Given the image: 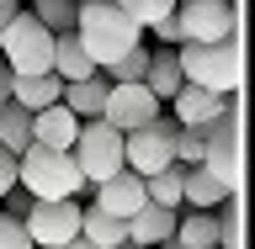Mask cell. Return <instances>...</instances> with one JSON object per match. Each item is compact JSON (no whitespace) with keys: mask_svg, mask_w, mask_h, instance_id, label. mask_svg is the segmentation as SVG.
I'll return each mask as SVG.
<instances>
[{"mask_svg":"<svg viewBox=\"0 0 255 249\" xmlns=\"http://www.w3.org/2000/svg\"><path fill=\"white\" fill-rule=\"evenodd\" d=\"M75 37H80V48L91 53L96 69H107V64L123 59L133 43H143V27L128 11H117L112 0H85L75 11Z\"/></svg>","mask_w":255,"mask_h":249,"instance_id":"6da1fadb","label":"cell"},{"mask_svg":"<svg viewBox=\"0 0 255 249\" xmlns=\"http://www.w3.org/2000/svg\"><path fill=\"white\" fill-rule=\"evenodd\" d=\"M16 186L27 191L32 202H59V196H80L85 191V175L75 170V159L64 149L32 143V149L16 154Z\"/></svg>","mask_w":255,"mask_h":249,"instance_id":"7a4b0ae2","label":"cell"},{"mask_svg":"<svg viewBox=\"0 0 255 249\" xmlns=\"http://www.w3.org/2000/svg\"><path fill=\"white\" fill-rule=\"evenodd\" d=\"M175 59H181V80L186 85H202L213 95H234L239 90V43H175Z\"/></svg>","mask_w":255,"mask_h":249,"instance_id":"3957f363","label":"cell"},{"mask_svg":"<svg viewBox=\"0 0 255 249\" xmlns=\"http://www.w3.org/2000/svg\"><path fill=\"white\" fill-rule=\"evenodd\" d=\"M0 59L11 75H48L53 69V32L32 11H16L11 27L0 32Z\"/></svg>","mask_w":255,"mask_h":249,"instance_id":"277c9868","label":"cell"},{"mask_svg":"<svg viewBox=\"0 0 255 249\" xmlns=\"http://www.w3.org/2000/svg\"><path fill=\"white\" fill-rule=\"evenodd\" d=\"M69 159H75V170L85 175V186H101L107 175L128 170L123 165V133L107 127L101 117H91V122H80L75 143H69Z\"/></svg>","mask_w":255,"mask_h":249,"instance_id":"5b68a950","label":"cell"},{"mask_svg":"<svg viewBox=\"0 0 255 249\" xmlns=\"http://www.w3.org/2000/svg\"><path fill=\"white\" fill-rule=\"evenodd\" d=\"M123 165L133 175H154L175 165V122L170 117H154V122L123 133Z\"/></svg>","mask_w":255,"mask_h":249,"instance_id":"8992f818","label":"cell"},{"mask_svg":"<svg viewBox=\"0 0 255 249\" xmlns=\"http://www.w3.org/2000/svg\"><path fill=\"white\" fill-rule=\"evenodd\" d=\"M197 165H202L229 196L239 191V122H234V111L202 122V159H197Z\"/></svg>","mask_w":255,"mask_h":249,"instance_id":"52a82bcc","label":"cell"},{"mask_svg":"<svg viewBox=\"0 0 255 249\" xmlns=\"http://www.w3.org/2000/svg\"><path fill=\"white\" fill-rule=\"evenodd\" d=\"M175 21L186 43H229L239 32V5L234 0H175Z\"/></svg>","mask_w":255,"mask_h":249,"instance_id":"ba28073f","label":"cell"},{"mask_svg":"<svg viewBox=\"0 0 255 249\" xmlns=\"http://www.w3.org/2000/svg\"><path fill=\"white\" fill-rule=\"evenodd\" d=\"M80 196H59V202H27L21 223H27V239L37 249H59L80 234Z\"/></svg>","mask_w":255,"mask_h":249,"instance_id":"9c48e42d","label":"cell"},{"mask_svg":"<svg viewBox=\"0 0 255 249\" xmlns=\"http://www.w3.org/2000/svg\"><path fill=\"white\" fill-rule=\"evenodd\" d=\"M154 117H165V106L149 95L143 80H133V85H107V106H101V122H107V127L133 133V127L154 122Z\"/></svg>","mask_w":255,"mask_h":249,"instance_id":"30bf717a","label":"cell"},{"mask_svg":"<svg viewBox=\"0 0 255 249\" xmlns=\"http://www.w3.org/2000/svg\"><path fill=\"white\" fill-rule=\"evenodd\" d=\"M149 202V196H143V175H133V170H117V175H107V180H101V186H96V212H112V218H133V212H138V207Z\"/></svg>","mask_w":255,"mask_h":249,"instance_id":"8fae6325","label":"cell"},{"mask_svg":"<svg viewBox=\"0 0 255 249\" xmlns=\"http://www.w3.org/2000/svg\"><path fill=\"white\" fill-rule=\"evenodd\" d=\"M165 106H170L175 127H202V122H213V117H223V111H234L229 95H213V90H202V85H181Z\"/></svg>","mask_w":255,"mask_h":249,"instance_id":"7c38bea8","label":"cell"},{"mask_svg":"<svg viewBox=\"0 0 255 249\" xmlns=\"http://www.w3.org/2000/svg\"><path fill=\"white\" fill-rule=\"evenodd\" d=\"M75 133H80V117L64 106V101H53V106H43V111H32V143H43V149H64V154H69Z\"/></svg>","mask_w":255,"mask_h":249,"instance_id":"4fadbf2b","label":"cell"},{"mask_svg":"<svg viewBox=\"0 0 255 249\" xmlns=\"http://www.w3.org/2000/svg\"><path fill=\"white\" fill-rule=\"evenodd\" d=\"M175 218L181 212H170V207H154V202H143L133 218H128V244L133 249H159L165 239L175 234Z\"/></svg>","mask_w":255,"mask_h":249,"instance_id":"5bb4252c","label":"cell"},{"mask_svg":"<svg viewBox=\"0 0 255 249\" xmlns=\"http://www.w3.org/2000/svg\"><path fill=\"white\" fill-rule=\"evenodd\" d=\"M229 202V191L202 170V165H181V207H197V212H218Z\"/></svg>","mask_w":255,"mask_h":249,"instance_id":"9a60e30c","label":"cell"},{"mask_svg":"<svg viewBox=\"0 0 255 249\" xmlns=\"http://www.w3.org/2000/svg\"><path fill=\"white\" fill-rule=\"evenodd\" d=\"M143 85H149V95H154L159 106L170 101L186 80H181V59H175V48H149V69H143Z\"/></svg>","mask_w":255,"mask_h":249,"instance_id":"2e32d148","label":"cell"},{"mask_svg":"<svg viewBox=\"0 0 255 249\" xmlns=\"http://www.w3.org/2000/svg\"><path fill=\"white\" fill-rule=\"evenodd\" d=\"M59 95H64V80L53 75V69H48V75H16L11 80V101L21 111H43V106H53Z\"/></svg>","mask_w":255,"mask_h":249,"instance_id":"e0dca14e","label":"cell"},{"mask_svg":"<svg viewBox=\"0 0 255 249\" xmlns=\"http://www.w3.org/2000/svg\"><path fill=\"white\" fill-rule=\"evenodd\" d=\"M64 106L75 111L80 122H91V117H101V106H107V75L96 69L91 80H64Z\"/></svg>","mask_w":255,"mask_h":249,"instance_id":"ac0fdd59","label":"cell"},{"mask_svg":"<svg viewBox=\"0 0 255 249\" xmlns=\"http://www.w3.org/2000/svg\"><path fill=\"white\" fill-rule=\"evenodd\" d=\"M53 75H59V80H91L96 75L91 53L80 48L75 32H59V37H53Z\"/></svg>","mask_w":255,"mask_h":249,"instance_id":"d6986e66","label":"cell"},{"mask_svg":"<svg viewBox=\"0 0 255 249\" xmlns=\"http://www.w3.org/2000/svg\"><path fill=\"white\" fill-rule=\"evenodd\" d=\"M80 239H91L96 249H123V244H128V223L112 218V212L85 207V212H80Z\"/></svg>","mask_w":255,"mask_h":249,"instance_id":"ffe728a7","label":"cell"},{"mask_svg":"<svg viewBox=\"0 0 255 249\" xmlns=\"http://www.w3.org/2000/svg\"><path fill=\"white\" fill-rule=\"evenodd\" d=\"M175 239L186 249H218V218H213V212H197V207H181Z\"/></svg>","mask_w":255,"mask_h":249,"instance_id":"44dd1931","label":"cell"},{"mask_svg":"<svg viewBox=\"0 0 255 249\" xmlns=\"http://www.w3.org/2000/svg\"><path fill=\"white\" fill-rule=\"evenodd\" d=\"M0 149H11V154L32 149V111H21L16 101L0 106Z\"/></svg>","mask_w":255,"mask_h":249,"instance_id":"7402d4cb","label":"cell"},{"mask_svg":"<svg viewBox=\"0 0 255 249\" xmlns=\"http://www.w3.org/2000/svg\"><path fill=\"white\" fill-rule=\"evenodd\" d=\"M143 196H149L154 207H170V212H181V165L143 175Z\"/></svg>","mask_w":255,"mask_h":249,"instance_id":"603a6c76","label":"cell"},{"mask_svg":"<svg viewBox=\"0 0 255 249\" xmlns=\"http://www.w3.org/2000/svg\"><path fill=\"white\" fill-rule=\"evenodd\" d=\"M21 11H32L53 37H59V32H75V11H80V5H75V0H27Z\"/></svg>","mask_w":255,"mask_h":249,"instance_id":"cb8c5ba5","label":"cell"},{"mask_svg":"<svg viewBox=\"0 0 255 249\" xmlns=\"http://www.w3.org/2000/svg\"><path fill=\"white\" fill-rule=\"evenodd\" d=\"M143 69H149V43H133L123 59H112L101 75H107V85H133V80H143Z\"/></svg>","mask_w":255,"mask_h":249,"instance_id":"d4e9b609","label":"cell"},{"mask_svg":"<svg viewBox=\"0 0 255 249\" xmlns=\"http://www.w3.org/2000/svg\"><path fill=\"white\" fill-rule=\"evenodd\" d=\"M213 218H218V249H239V244H245V223H239V202H234V196H229Z\"/></svg>","mask_w":255,"mask_h":249,"instance_id":"484cf974","label":"cell"},{"mask_svg":"<svg viewBox=\"0 0 255 249\" xmlns=\"http://www.w3.org/2000/svg\"><path fill=\"white\" fill-rule=\"evenodd\" d=\"M112 5H117V11H128L143 32L154 27L159 16H170V11H175V0H112Z\"/></svg>","mask_w":255,"mask_h":249,"instance_id":"4316f807","label":"cell"},{"mask_svg":"<svg viewBox=\"0 0 255 249\" xmlns=\"http://www.w3.org/2000/svg\"><path fill=\"white\" fill-rule=\"evenodd\" d=\"M0 249H37L27 239V223L16 218V212H0Z\"/></svg>","mask_w":255,"mask_h":249,"instance_id":"83f0119b","label":"cell"},{"mask_svg":"<svg viewBox=\"0 0 255 249\" xmlns=\"http://www.w3.org/2000/svg\"><path fill=\"white\" fill-rule=\"evenodd\" d=\"M202 159V127H175V165H197Z\"/></svg>","mask_w":255,"mask_h":249,"instance_id":"f1b7e54d","label":"cell"},{"mask_svg":"<svg viewBox=\"0 0 255 249\" xmlns=\"http://www.w3.org/2000/svg\"><path fill=\"white\" fill-rule=\"evenodd\" d=\"M149 32H154V37H159V43H165V48L186 43V37H181V21H175V11H170V16H159V21H154V27H149Z\"/></svg>","mask_w":255,"mask_h":249,"instance_id":"f546056e","label":"cell"},{"mask_svg":"<svg viewBox=\"0 0 255 249\" xmlns=\"http://www.w3.org/2000/svg\"><path fill=\"white\" fill-rule=\"evenodd\" d=\"M11 186H16V154H11V149H0V196H5Z\"/></svg>","mask_w":255,"mask_h":249,"instance_id":"4dcf8cb0","label":"cell"},{"mask_svg":"<svg viewBox=\"0 0 255 249\" xmlns=\"http://www.w3.org/2000/svg\"><path fill=\"white\" fill-rule=\"evenodd\" d=\"M16 11H21V0H0V32L11 27V16H16Z\"/></svg>","mask_w":255,"mask_h":249,"instance_id":"1f68e13d","label":"cell"},{"mask_svg":"<svg viewBox=\"0 0 255 249\" xmlns=\"http://www.w3.org/2000/svg\"><path fill=\"white\" fill-rule=\"evenodd\" d=\"M59 249H96V244H91V239H80V234H75L69 244H59Z\"/></svg>","mask_w":255,"mask_h":249,"instance_id":"d6a6232c","label":"cell"},{"mask_svg":"<svg viewBox=\"0 0 255 249\" xmlns=\"http://www.w3.org/2000/svg\"><path fill=\"white\" fill-rule=\"evenodd\" d=\"M75 5H85V0H75Z\"/></svg>","mask_w":255,"mask_h":249,"instance_id":"836d02e7","label":"cell"},{"mask_svg":"<svg viewBox=\"0 0 255 249\" xmlns=\"http://www.w3.org/2000/svg\"><path fill=\"white\" fill-rule=\"evenodd\" d=\"M0 106H5V101H0Z\"/></svg>","mask_w":255,"mask_h":249,"instance_id":"e575fe53","label":"cell"}]
</instances>
